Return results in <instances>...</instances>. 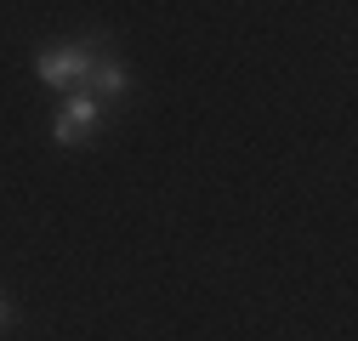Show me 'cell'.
<instances>
[{"label":"cell","mask_w":358,"mask_h":341,"mask_svg":"<svg viewBox=\"0 0 358 341\" xmlns=\"http://www.w3.org/2000/svg\"><path fill=\"white\" fill-rule=\"evenodd\" d=\"M103 46L97 40H74V46H40L34 52V74L57 85V92H85L92 85V68H97Z\"/></svg>","instance_id":"cell-1"},{"label":"cell","mask_w":358,"mask_h":341,"mask_svg":"<svg viewBox=\"0 0 358 341\" xmlns=\"http://www.w3.org/2000/svg\"><path fill=\"white\" fill-rule=\"evenodd\" d=\"M103 114H108V108H103L92 92H69L63 108H57V119H52V143H57V148H74L80 137H92L97 125H103Z\"/></svg>","instance_id":"cell-2"},{"label":"cell","mask_w":358,"mask_h":341,"mask_svg":"<svg viewBox=\"0 0 358 341\" xmlns=\"http://www.w3.org/2000/svg\"><path fill=\"white\" fill-rule=\"evenodd\" d=\"M125 85H131L125 63L103 52V57H97V68H92V85H85V92H92V97H97V103L108 108V103H120V97H125Z\"/></svg>","instance_id":"cell-3"},{"label":"cell","mask_w":358,"mask_h":341,"mask_svg":"<svg viewBox=\"0 0 358 341\" xmlns=\"http://www.w3.org/2000/svg\"><path fill=\"white\" fill-rule=\"evenodd\" d=\"M12 324V302H6V296H0V330H6Z\"/></svg>","instance_id":"cell-4"}]
</instances>
